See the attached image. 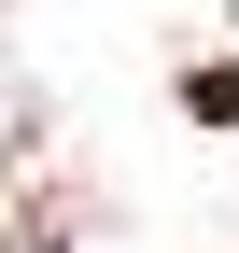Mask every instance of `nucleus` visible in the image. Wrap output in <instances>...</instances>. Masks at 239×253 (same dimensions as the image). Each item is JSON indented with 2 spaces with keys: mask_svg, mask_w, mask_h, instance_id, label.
<instances>
[{
  "mask_svg": "<svg viewBox=\"0 0 239 253\" xmlns=\"http://www.w3.org/2000/svg\"><path fill=\"white\" fill-rule=\"evenodd\" d=\"M197 126H239V71H197Z\"/></svg>",
  "mask_w": 239,
  "mask_h": 253,
  "instance_id": "1",
  "label": "nucleus"
}]
</instances>
